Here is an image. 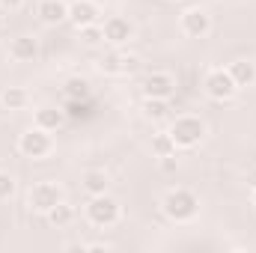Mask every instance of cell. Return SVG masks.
<instances>
[{
  "mask_svg": "<svg viewBox=\"0 0 256 253\" xmlns=\"http://www.w3.org/2000/svg\"><path fill=\"white\" fill-rule=\"evenodd\" d=\"M0 6H3V9H9V12H18V9L24 6V0H0Z\"/></svg>",
  "mask_w": 256,
  "mask_h": 253,
  "instance_id": "d4e9b609",
  "label": "cell"
},
{
  "mask_svg": "<svg viewBox=\"0 0 256 253\" xmlns=\"http://www.w3.org/2000/svg\"><path fill=\"white\" fill-rule=\"evenodd\" d=\"M9 57L15 63H33L39 57V39H33V36H15L9 42Z\"/></svg>",
  "mask_w": 256,
  "mask_h": 253,
  "instance_id": "4fadbf2b",
  "label": "cell"
},
{
  "mask_svg": "<svg viewBox=\"0 0 256 253\" xmlns=\"http://www.w3.org/2000/svg\"><path fill=\"white\" fill-rule=\"evenodd\" d=\"M102 33H104V42L110 48H122V45H128L134 39V24L128 18H122V15H110V18H104Z\"/></svg>",
  "mask_w": 256,
  "mask_h": 253,
  "instance_id": "9c48e42d",
  "label": "cell"
},
{
  "mask_svg": "<svg viewBox=\"0 0 256 253\" xmlns=\"http://www.w3.org/2000/svg\"><path fill=\"white\" fill-rule=\"evenodd\" d=\"M102 18V9L96 0H72L68 3V21L80 30V27H90V24H98Z\"/></svg>",
  "mask_w": 256,
  "mask_h": 253,
  "instance_id": "8fae6325",
  "label": "cell"
},
{
  "mask_svg": "<svg viewBox=\"0 0 256 253\" xmlns=\"http://www.w3.org/2000/svg\"><path fill=\"white\" fill-rule=\"evenodd\" d=\"M143 116L149 122H161L170 116V98H143Z\"/></svg>",
  "mask_w": 256,
  "mask_h": 253,
  "instance_id": "ac0fdd59",
  "label": "cell"
},
{
  "mask_svg": "<svg viewBox=\"0 0 256 253\" xmlns=\"http://www.w3.org/2000/svg\"><path fill=\"white\" fill-rule=\"evenodd\" d=\"M80 188H84L86 196H98V194H108L110 179H108L104 170H86V173L80 176Z\"/></svg>",
  "mask_w": 256,
  "mask_h": 253,
  "instance_id": "2e32d148",
  "label": "cell"
},
{
  "mask_svg": "<svg viewBox=\"0 0 256 253\" xmlns=\"http://www.w3.org/2000/svg\"><path fill=\"white\" fill-rule=\"evenodd\" d=\"M45 218H48V224H51V226L63 230V226H68V224L74 220V208H72V206L63 200V202H57V206H54V208H51Z\"/></svg>",
  "mask_w": 256,
  "mask_h": 253,
  "instance_id": "d6986e66",
  "label": "cell"
},
{
  "mask_svg": "<svg viewBox=\"0 0 256 253\" xmlns=\"http://www.w3.org/2000/svg\"><path fill=\"white\" fill-rule=\"evenodd\" d=\"M167 131H170L176 149H194V146H200L202 137H206V122H202L200 116H194V114H185V116H176Z\"/></svg>",
  "mask_w": 256,
  "mask_h": 253,
  "instance_id": "3957f363",
  "label": "cell"
},
{
  "mask_svg": "<svg viewBox=\"0 0 256 253\" xmlns=\"http://www.w3.org/2000/svg\"><path fill=\"white\" fill-rule=\"evenodd\" d=\"M78 33H80V42H84V45H90V48H96V45H102V42H104L102 24H90V27H80Z\"/></svg>",
  "mask_w": 256,
  "mask_h": 253,
  "instance_id": "7402d4cb",
  "label": "cell"
},
{
  "mask_svg": "<svg viewBox=\"0 0 256 253\" xmlns=\"http://www.w3.org/2000/svg\"><path fill=\"white\" fill-rule=\"evenodd\" d=\"M226 72H230V78L236 80L238 90H248V86L256 84V63L254 60H236V63L226 66Z\"/></svg>",
  "mask_w": 256,
  "mask_h": 253,
  "instance_id": "9a60e30c",
  "label": "cell"
},
{
  "mask_svg": "<svg viewBox=\"0 0 256 253\" xmlns=\"http://www.w3.org/2000/svg\"><path fill=\"white\" fill-rule=\"evenodd\" d=\"M176 80L170 72H152L143 80V98H173Z\"/></svg>",
  "mask_w": 256,
  "mask_h": 253,
  "instance_id": "30bf717a",
  "label": "cell"
},
{
  "mask_svg": "<svg viewBox=\"0 0 256 253\" xmlns=\"http://www.w3.org/2000/svg\"><path fill=\"white\" fill-rule=\"evenodd\" d=\"M18 152H21L24 158L42 161V158H48V155L54 152V134L45 131V128H39V126L21 131V134H18Z\"/></svg>",
  "mask_w": 256,
  "mask_h": 253,
  "instance_id": "277c9868",
  "label": "cell"
},
{
  "mask_svg": "<svg viewBox=\"0 0 256 253\" xmlns=\"http://www.w3.org/2000/svg\"><path fill=\"white\" fill-rule=\"evenodd\" d=\"M36 15L42 18V24H63L68 21V3L66 0H39V9Z\"/></svg>",
  "mask_w": 256,
  "mask_h": 253,
  "instance_id": "5bb4252c",
  "label": "cell"
},
{
  "mask_svg": "<svg viewBox=\"0 0 256 253\" xmlns=\"http://www.w3.org/2000/svg\"><path fill=\"white\" fill-rule=\"evenodd\" d=\"M248 185H250V188H256V167H250V170H248Z\"/></svg>",
  "mask_w": 256,
  "mask_h": 253,
  "instance_id": "484cf974",
  "label": "cell"
},
{
  "mask_svg": "<svg viewBox=\"0 0 256 253\" xmlns=\"http://www.w3.org/2000/svg\"><path fill=\"white\" fill-rule=\"evenodd\" d=\"M86 220L98 230H110L122 220V202L110 194H98V196H90L86 202Z\"/></svg>",
  "mask_w": 256,
  "mask_h": 253,
  "instance_id": "7a4b0ae2",
  "label": "cell"
},
{
  "mask_svg": "<svg viewBox=\"0 0 256 253\" xmlns=\"http://www.w3.org/2000/svg\"><path fill=\"white\" fill-rule=\"evenodd\" d=\"M202 90L212 102H230L238 92V86H236V80L230 78L226 68H208L206 78H202Z\"/></svg>",
  "mask_w": 256,
  "mask_h": 253,
  "instance_id": "5b68a950",
  "label": "cell"
},
{
  "mask_svg": "<svg viewBox=\"0 0 256 253\" xmlns=\"http://www.w3.org/2000/svg\"><path fill=\"white\" fill-rule=\"evenodd\" d=\"M152 155H155V158L176 155V143H173L170 131H164V134H155V137H152Z\"/></svg>",
  "mask_w": 256,
  "mask_h": 253,
  "instance_id": "44dd1931",
  "label": "cell"
},
{
  "mask_svg": "<svg viewBox=\"0 0 256 253\" xmlns=\"http://www.w3.org/2000/svg\"><path fill=\"white\" fill-rule=\"evenodd\" d=\"M0 104H3V110H24L30 104V92L24 86H6L0 92Z\"/></svg>",
  "mask_w": 256,
  "mask_h": 253,
  "instance_id": "e0dca14e",
  "label": "cell"
},
{
  "mask_svg": "<svg viewBox=\"0 0 256 253\" xmlns=\"http://www.w3.org/2000/svg\"><path fill=\"white\" fill-rule=\"evenodd\" d=\"M250 200H254V206H256V188H254V194H250Z\"/></svg>",
  "mask_w": 256,
  "mask_h": 253,
  "instance_id": "4316f807",
  "label": "cell"
},
{
  "mask_svg": "<svg viewBox=\"0 0 256 253\" xmlns=\"http://www.w3.org/2000/svg\"><path fill=\"white\" fill-rule=\"evenodd\" d=\"M63 96L68 102H84V98H90V80H84V78H68L63 86Z\"/></svg>",
  "mask_w": 256,
  "mask_h": 253,
  "instance_id": "ffe728a7",
  "label": "cell"
},
{
  "mask_svg": "<svg viewBox=\"0 0 256 253\" xmlns=\"http://www.w3.org/2000/svg\"><path fill=\"white\" fill-rule=\"evenodd\" d=\"M161 212L173 224H191L200 214V196L191 188H170L161 196Z\"/></svg>",
  "mask_w": 256,
  "mask_h": 253,
  "instance_id": "6da1fadb",
  "label": "cell"
},
{
  "mask_svg": "<svg viewBox=\"0 0 256 253\" xmlns=\"http://www.w3.org/2000/svg\"><path fill=\"white\" fill-rule=\"evenodd\" d=\"M66 194L63 188L57 185V182H36L30 194H27V202H30V208L33 212H39V214H48L57 202H63Z\"/></svg>",
  "mask_w": 256,
  "mask_h": 253,
  "instance_id": "8992f818",
  "label": "cell"
},
{
  "mask_svg": "<svg viewBox=\"0 0 256 253\" xmlns=\"http://www.w3.org/2000/svg\"><path fill=\"white\" fill-rule=\"evenodd\" d=\"M66 110L63 108H54V104H42V108H36V114H33V126L45 128V131H51V134H57L60 128L66 126Z\"/></svg>",
  "mask_w": 256,
  "mask_h": 253,
  "instance_id": "7c38bea8",
  "label": "cell"
},
{
  "mask_svg": "<svg viewBox=\"0 0 256 253\" xmlns=\"http://www.w3.org/2000/svg\"><path fill=\"white\" fill-rule=\"evenodd\" d=\"M15 190H18L15 176H12V173H6V170H0V200H12V196H15Z\"/></svg>",
  "mask_w": 256,
  "mask_h": 253,
  "instance_id": "603a6c76",
  "label": "cell"
},
{
  "mask_svg": "<svg viewBox=\"0 0 256 253\" xmlns=\"http://www.w3.org/2000/svg\"><path fill=\"white\" fill-rule=\"evenodd\" d=\"M137 57L134 54H126L122 48H110V51H104L102 57H98V63L96 68L102 72V74H110V78H116V74H131L134 68H137Z\"/></svg>",
  "mask_w": 256,
  "mask_h": 253,
  "instance_id": "52a82bcc",
  "label": "cell"
},
{
  "mask_svg": "<svg viewBox=\"0 0 256 253\" xmlns=\"http://www.w3.org/2000/svg\"><path fill=\"white\" fill-rule=\"evenodd\" d=\"M158 167H161V173H176L179 170V158L176 155H164V158H158Z\"/></svg>",
  "mask_w": 256,
  "mask_h": 253,
  "instance_id": "cb8c5ba5",
  "label": "cell"
},
{
  "mask_svg": "<svg viewBox=\"0 0 256 253\" xmlns=\"http://www.w3.org/2000/svg\"><path fill=\"white\" fill-rule=\"evenodd\" d=\"M179 30L188 36V39H206L212 33V15L200 6H191L179 15Z\"/></svg>",
  "mask_w": 256,
  "mask_h": 253,
  "instance_id": "ba28073f",
  "label": "cell"
}]
</instances>
